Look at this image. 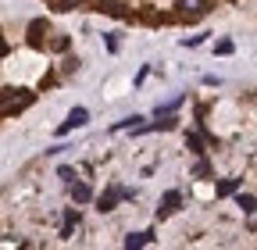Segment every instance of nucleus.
I'll use <instances>...</instances> for the list:
<instances>
[{
	"instance_id": "obj_1",
	"label": "nucleus",
	"mask_w": 257,
	"mask_h": 250,
	"mask_svg": "<svg viewBox=\"0 0 257 250\" xmlns=\"http://www.w3.org/2000/svg\"><path fill=\"white\" fill-rule=\"evenodd\" d=\"M29 104H32L29 89H0V114H15V111H22Z\"/></svg>"
},
{
	"instance_id": "obj_2",
	"label": "nucleus",
	"mask_w": 257,
	"mask_h": 250,
	"mask_svg": "<svg viewBox=\"0 0 257 250\" xmlns=\"http://www.w3.org/2000/svg\"><path fill=\"white\" fill-rule=\"evenodd\" d=\"M179 204H182V193H179V190H168V193H165V204L157 207V214H161V218H168V214L179 211Z\"/></svg>"
},
{
	"instance_id": "obj_3",
	"label": "nucleus",
	"mask_w": 257,
	"mask_h": 250,
	"mask_svg": "<svg viewBox=\"0 0 257 250\" xmlns=\"http://www.w3.org/2000/svg\"><path fill=\"white\" fill-rule=\"evenodd\" d=\"M86 118H89V111H86V107H75V111L68 114V121H64V125H61L57 133L64 136V133H72V129H79V125H86Z\"/></svg>"
},
{
	"instance_id": "obj_4",
	"label": "nucleus",
	"mask_w": 257,
	"mask_h": 250,
	"mask_svg": "<svg viewBox=\"0 0 257 250\" xmlns=\"http://www.w3.org/2000/svg\"><path fill=\"white\" fill-rule=\"evenodd\" d=\"M125 197H133V190H107L104 197H100V211H111L118 200H125Z\"/></svg>"
},
{
	"instance_id": "obj_5",
	"label": "nucleus",
	"mask_w": 257,
	"mask_h": 250,
	"mask_svg": "<svg viewBox=\"0 0 257 250\" xmlns=\"http://www.w3.org/2000/svg\"><path fill=\"white\" fill-rule=\"evenodd\" d=\"M43 33H47V22L36 18V22L29 25V43H32V47H47V43H43Z\"/></svg>"
},
{
	"instance_id": "obj_6",
	"label": "nucleus",
	"mask_w": 257,
	"mask_h": 250,
	"mask_svg": "<svg viewBox=\"0 0 257 250\" xmlns=\"http://www.w3.org/2000/svg\"><path fill=\"white\" fill-rule=\"evenodd\" d=\"M179 8H182L186 15H204V11H207V0H179Z\"/></svg>"
},
{
	"instance_id": "obj_7",
	"label": "nucleus",
	"mask_w": 257,
	"mask_h": 250,
	"mask_svg": "<svg viewBox=\"0 0 257 250\" xmlns=\"http://www.w3.org/2000/svg\"><path fill=\"white\" fill-rule=\"evenodd\" d=\"M89 0H50L54 11H75V8H86Z\"/></svg>"
},
{
	"instance_id": "obj_8",
	"label": "nucleus",
	"mask_w": 257,
	"mask_h": 250,
	"mask_svg": "<svg viewBox=\"0 0 257 250\" xmlns=\"http://www.w3.org/2000/svg\"><path fill=\"white\" fill-rule=\"evenodd\" d=\"M96 4H100V11H107V15H114V18H125V11H121L118 0H96Z\"/></svg>"
},
{
	"instance_id": "obj_9",
	"label": "nucleus",
	"mask_w": 257,
	"mask_h": 250,
	"mask_svg": "<svg viewBox=\"0 0 257 250\" xmlns=\"http://www.w3.org/2000/svg\"><path fill=\"white\" fill-rule=\"evenodd\" d=\"M154 239V232H136V236H125V246L133 250V246H143V243H150Z\"/></svg>"
},
{
	"instance_id": "obj_10",
	"label": "nucleus",
	"mask_w": 257,
	"mask_h": 250,
	"mask_svg": "<svg viewBox=\"0 0 257 250\" xmlns=\"http://www.w3.org/2000/svg\"><path fill=\"white\" fill-rule=\"evenodd\" d=\"M75 225H79V211H68L64 214V225H61V236H72Z\"/></svg>"
},
{
	"instance_id": "obj_11",
	"label": "nucleus",
	"mask_w": 257,
	"mask_h": 250,
	"mask_svg": "<svg viewBox=\"0 0 257 250\" xmlns=\"http://www.w3.org/2000/svg\"><path fill=\"white\" fill-rule=\"evenodd\" d=\"M72 197H75V204H86L93 193H89V186H82V182H79V186H72Z\"/></svg>"
},
{
	"instance_id": "obj_12",
	"label": "nucleus",
	"mask_w": 257,
	"mask_h": 250,
	"mask_svg": "<svg viewBox=\"0 0 257 250\" xmlns=\"http://www.w3.org/2000/svg\"><path fill=\"white\" fill-rule=\"evenodd\" d=\"M236 190H239V179H229V182L218 186V197H229V193H236Z\"/></svg>"
},
{
	"instance_id": "obj_13",
	"label": "nucleus",
	"mask_w": 257,
	"mask_h": 250,
	"mask_svg": "<svg viewBox=\"0 0 257 250\" xmlns=\"http://www.w3.org/2000/svg\"><path fill=\"white\" fill-rule=\"evenodd\" d=\"M239 207H243L246 214H253V211H257V200H253L250 193H243V197H239Z\"/></svg>"
},
{
	"instance_id": "obj_14",
	"label": "nucleus",
	"mask_w": 257,
	"mask_h": 250,
	"mask_svg": "<svg viewBox=\"0 0 257 250\" xmlns=\"http://www.w3.org/2000/svg\"><path fill=\"white\" fill-rule=\"evenodd\" d=\"M186 143H189V150H193V154H204V140H200L197 133H193V136H189Z\"/></svg>"
},
{
	"instance_id": "obj_15",
	"label": "nucleus",
	"mask_w": 257,
	"mask_h": 250,
	"mask_svg": "<svg viewBox=\"0 0 257 250\" xmlns=\"http://www.w3.org/2000/svg\"><path fill=\"white\" fill-rule=\"evenodd\" d=\"M140 114H133V118H125V121H118V129H140Z\"/></svg>"
},
{
	"instance_id": "obj_16",
	"label": "nucleus",
	"mask_w": 257,
	"mask_h": 250,
	"mask_svg": "<svg viewBox=\"0 0 257 250\" xmlns=\"http://www.w3.org/2000/svg\"><path fill=\"white\" fill-rule=\"evenodd\" d=\"M214 50H218V54H232V43H229V40H221V43H218Z\"/></svg>"
},
{
	"instance_id": "obj_17",
	"label": "nucleus",
	"mask_w": 257,
	"mask_h": 250,
	"mask_svg": "<svg viewBox=\"0 0 257 250\" xmlns=\"http://www.w3.org/2000/svg\"><path fill=\"white\" fill-rule=\"evenodd\" d=\"M50 47H54V50H68V40H64V36H57V40H54Z\"/></svg>"
},
{
	"instance_id": "obj_18",
	"label": "nucleus",
	"mask_w": 257,
	"mask_h": 250,
	"mask_svg": "<svg viewBox=\"0 0 257 250\" xmlns=\"http://www.w3.org/2000/svg\"><path fill=\"white\" fill-rule=\"evenodd\" d=\"M4 57H8V43H4V40H0V61H4Z\"/></svg>"
}]
</instances>
